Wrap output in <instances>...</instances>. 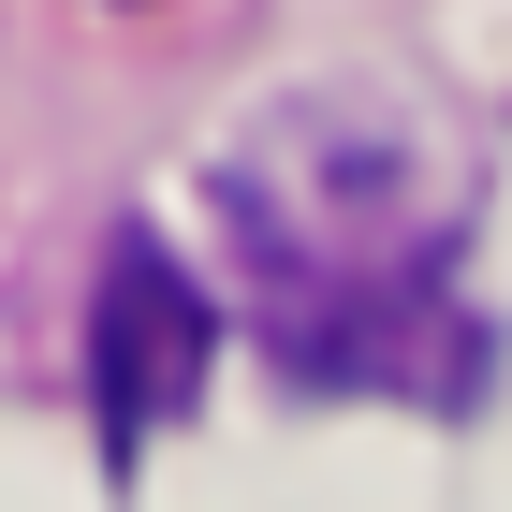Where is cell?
<instances>
[{
  "label": "cell",
  "mask_w": 512,
  "mask_h": 512,
  "mask_svg": "<svg viewBox=\"0 0 512 512\" xmlns=\"http://www.w3.org/2000/svg\"><path fill=\"white\" fill-rule=\"evenodd\" d=\"M88 395H103V439H147L205 395V293L176 278L161 235H118L103 249V308H88Z\"/></svg>",
  "instance_id": "2"
},
{
  "label": "cell",
  "mask_w": 512,
  "mask_h": 512,
  "mask_svg": "<svg viewBox=\"0 0 512 512\" xmlns=\"http://www.w3.org/2000/svg\"><path fill=\"white\" fill-rule=\"evenodd\" d=\"M264 352L322 395H454L469 322H454V249H469V161L395 88H293L220 161Z\"/></svg>",
  "instance_id": "1"
}]
</instances>
